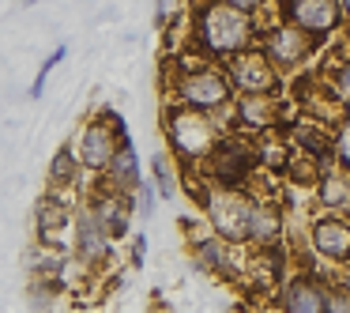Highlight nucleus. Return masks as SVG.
Masks as SVG:
<instances>
[{
    "mask_svg": "<svg viewBox=\"0 0 350 313\" xmlns=\"http://www.w3.org/2000/svg\"><path fill=\"white\" fill-rule=\"evenodd\" d=\"M189 38L196 46L200 57H215V61H226V57L241 53L252 46L256 38V23H252L249 12L234 8V4H222V0H200L192 8V23H189Z\"/></svg>",
    "mask_w": 350,
    "mask_h": 313,
    "instance_id": "obj_1",
    "label": "nucleus"
},
{
    "mask_svg": "<svg viewBox=\"0 0 350 313\" xmlns=\"http://www.w3.org/2000/svg\"><path fill=\"white\" fill-rule=\"evenodd\" d=\"M162 132H166L174 159L185 162V166L204 162L211 155V147L219 144V121L211 114H204V110H192L174 99L162 106Z\"/></svg>",
    "mask_w": 350,
    "mask_h": 313,
    "instance_id": "obj_2",
    "label": "nucleus"
},
{
    "mask_svg": "<svg viewBox=\"0 0 350 313\" xmlns=\"http://www.w3.org/2000/svg\"><path fill=\"white\" fill-rule=\"evenodd\" d=\"M166 91L174 102H185V106L204 110V114H219L234 102V87H230L226 72L215 68V64H177V68H170Z\"/></svg>",
    "mask_w": 350,
    "mask_h": 313,
    "instance_id": "obj_3",
    "label": "nucleus"
},
{
    "mask_svg": "<svg viewBox=\"0 0 350 313\" xmlns=\"http://www.w3.org/2000/svg\"><path fill=\"white\" fill-rule=\"evenodd\" d=\"M129 140V125L117 110H102V114L87 117L79 125V132L72 136V151H76L79 170L87 174H106V166L113 162V155L121 151V144Z\"/></svg>",
    "mask_w": 350,
    "mask_h": 313,
    "instance_id": "obj_4",
    "label": "nucleus"
},
{
    "mask_svg": "<svg viewBox=\"0 0 350 313\" xmlns=\"http://www.w3.org/2000/svg\"><path fill=\"white\" fill-rule=\"evenodd\" d=\"M204 215L211 223V230L230 245L249 242V227H252V212H256V200L241 189V185H211L204 192Z\"/></svg>",
    "mask_w": 350,
    "mask_h": 313,
    "instance_id": "obj_5",
    "label": "nucleus"
},
{
    "mask_svg": "<svg viewBox=\"0 0 350 313\" xmlns=\"http://www.w3.org/2000/svg\"><path fill=\"white\" fill-rule=\"evenodd\" d=\"M72 253H76V260L87 272L106 268L109 257H113V238L98 227V219L87 208V200H79V208L72 212Z\"/></svg>",
    "mask_w": 350,
    "mask_h": 313,
    "instance_id": "obj_6",
    "label": "nucleus"
},
{
    "mask_svg": "<svg viewBox=\"0 0 350 313\" xmlns=\"http://www.w3.org/2000/svg\"><path fill=\"white\" fill-rule=\"evenodd\" d=\"M222 72L237 95H275V87H279V68L267 61L264 49H241V53L226 57Z\"/></svg>",
    "mask_w": 350,
    "mask_h": 313,
    "instance_id": "obj_7",
    "label": "nucleus"
},
{
    "mask_svg": "<svg viewBox=\"0 0 350 313\" xmlns=\"http://www.w3.org/2000/svg\"><path fill=\"white\" fill-rule=\"evenodd\" d=\"M83 200H87V208L94 212L98 227L106 230V234L113 238V242H121V238L129 234L132 215H136V208H132V192H121V189H113V185L98 181Z\"/></svg>",
    "mask_w": 350,
    "mask_h": 313,
    "instance_id": "obj_8",
    "label": "nucleus"
},
{
    "mask_svg": "<svg viewBox=\"0 0 350 313\" xmlns=\"http://www.w3.org/2000/svg\"><path fill=\"white\" fill-rule=\"evenodd\" d=\"M256 166V151L241 140H219L204 159V170L215 185H241Z\"/></svg>",
    "mask_w": 350,
    "mask_h": 313,
    "instance_id": "obj_9",
    "label": "nucleus"
},
{
    "mask_svg": "<svg viewBox=\"0 0 350 313\" xmlns=\"http://www.w3.org/2000/svg\"><path fill=\"white\" fill-rule=\"evenodd\" d=\"M312 49H317V38L305 34L301 27L286 23V19H282L279 27H271L267 38H264V53L275 68H301L312 57Z\"/></svg>",
    "mask_w": 350,
    "mask_h": 313,
    "instance_id": "obj_10",
    "label": "nucleus"
},
{
    "mask_svg": "<svg viewBox=\"0 0 350 313\" xmlns=\"http://www.w3.org/2000/svg\"><path fill=\"white\" fill-rule=\"evenodd\" d=\"M282 19L301 27L312 38H327L332 31H339L342 8L339 0H282Z\"/></svg>",
    "mask_w": 350,
    "mask_h": 313,
    "instance_id": "obj_11",
    "label": "nucleus"
},
{
    "mask_svg": "<svg viewBox=\"0 0 350 313\" xmlns=\"http://www.w3.org/2000/svg\"><path fill=\"white\" fill-rule=\"evenodd\" d=\"M72 212H76V208H68V200L53 189L38 200V208H34V230H38V242L46 245V249H57V245H61V230L72 227Z\"/></svg>",
    "mask_w": 350,
    "mask_h": 313,
    "instance_id": "obj_12",
    "label": "nucleus"
},
{
    "mask_svg": "<svg viewBox=\"0 0 350 313\" xmlns=\"http://www.w3.org/2000/svg\"><path fill=\"white\" fill-rule=\"evenodd\" d=\"M234 121L241 129H252V132L275 129V121H279V102H275V95H237Z\"/></svg>",
    "mask_w": 350,
    "mask_h": 313,
    "instance_id": "obj_13",
    "label": "nucleus"
},
{
    "mask_svg": "<svg viewBox=\"0 0 350 313\" xmlns=\"http://www.w3.org/2000/svg\"><path fill=\"white\" fill-rule=\"evenodd\" d=\"M102 181L113 185V189H121V192H136V185L144 181V162H139V151H136L132 140H124V144H121V151H117L113 162L106 166Z\"/></svg>",
    "mask_w": 350,
    "mask_h": 313,
    "instance_id": "obj_14",
    "label": "nucleus"
},
{
    "mask_svg": "<svg viewBox=\"0 0 350 313\" xmlns=\"http://www.w3.org/2000/svg\"><path fill=\"white\" fill-rule=\"evenodd\" d=\"M312 245H317V253L327 260H350V223L335 219V215L320 219L317 227H312Z\"/></svg>",
    "mask_w": 350,
    "mask_h": 313,
    "instance_id": "obj_15",
    "label": "nucleus"
},
{
    "mask_svg": "<svg viewBox=\"0 0 350 313\" xmlns=\"http://www.w3.org/2000/svg\"><path fill=\"white\" fill-rule=\"evenodd\" d=\"M282 310L286 313H324V287L309 275H297L282 287Z\"/></svg>",
    "mask_w": 350,
    "mask_h": 313,
    "instance_id": "obj_16",
    "label": "nucleus"
},
{
    "mask_svg": "<svg viewBox=\"0 0 350 313\" xmlns=\"http://www.w3.org/2000/svg\"><path fill=\"white\" fill-rule=\"evenodd\" d=\"M192 257H196L200 272H234V260H230V242H222L219 234H204L192 242Z\"/></svg>",
    "mask_w": 350,
    "mask_h": 313,
    "instance_id": "obj_17",
    "label": "nucleus"
},
{
    "mask_svg": "<svg viewBox=\"0 0 350 313\" xmlns=\"http://www.w3.org/2000/svg\"><path fill=\"white\" fill-rule=\"evenodd\" d=\"M332 166V155H309V151H290L286 174L294 177V185H317L324 177V170Z\"/></svg>",
    "mask_w": 350,
    "mask_h": 313,
    "instance_id": "obj_18",
    "label": "nucleus"
},
{
    "mask_svg": "<svg viewBox=\"0 0 350 313\" xmlns=\"http://www.w3.org/2000/svg\"><path fill=\"white\" fill-rule=\"evenodd\" d=\"M317 192H320V204H324L327 212L347 208L350 204V174H347V170H342V174H335V170L327 166L324 177L317 181Z\"/></svg>",
    "mask_w": 350,
    "mask_h": 313,
    "instance_id": "obj_19",
    "label": "nucleus"
},
{
    "mask_svg": "<svg viewBox=\"0 0 350 313\" xmlns=\"http://www.w3.org/2000/svg\"><path fill=\"white\" fill-rule=\"evenodd\" d=\"M279 230H282V215L275 212L271 204H256V212H252V227H249V242L275 245L279 242Z\"/></svg>",
    "mask_w": 350,
    "mask_h": 313,
    "instance_id": "obj_20",
    "label": "nucleus"
},
{
    "mask_svg": "<svg viewBox=\"0 0 350 313\" xmlns=\"http://www.w3.org/2000/svg\"><path fill=\"white\" fill-rule=\"evenodd\" d=\"M79 162H76V151L72 147H61V151L53 155V162H49V189L53 192H64V189H72V185L79 181Z\"/></svg>",
    "mask_w": 350,
    "mask_h": 313,
    "instance_id": "obj_21",
    "label": "nucleus"
},
{
    "mask_svg": "<svg viewBox=\"0 0 350 313\" xmlns=\"http://www.w3.org/2000/svg\"><path fill=\"white\" fill-rule=\"evenodd\" d=\"M332 136H327L324 125H312V121H301L294 125V151H309V155H332Z\"/></svg>",
    "mask_w": 350,
    "mask_h": 313,
    "instance_id": "obj_22",
    "label": "nucleus"
},
{
    "mask_svg": "<svg viewBox=\"0 0 350 313\" xmlns=\"http://www.w3.org/2000/svg\"><path fill=\"white\" fill-rule=\"evenodd\" d=\"M151 181L162 200H177V174L170 166V155H154L151 159Z\"/></svg>",
    "mask_w": 350,
    "mask_h": 313,
    "instance_id": "obj_23",
    "label": "nucleus"
},
{
    "mask_svg": "<svg viewBox=\"0 0 350 313\" xmlns=\"http://www.w3.org/2000/svg\"><path fill=\"white\" fill-rule=\"evenodd\" d=\"M256 159L264 162L267 170H286V162H290V147H286V144H279V140H264V144H260V151H256Z\"/></svg>",
    "mask_w": 350,
    "mask_h": 313,
    "instance_id": "obj_24",
    "label": "nucleus"
},
{
    "mask_svg": "<svg viewBox=\"0 0 350 313\" xmlns=\"http://www.w3.org/2000/svg\"><path fill=\"white\" fill-rule=\"evenodd\" d=\"M154 200H159V189H154L151 177H144V181L136 185V192H132V208H136V215H151Z\"/></svg>",
    "mask_w": 350,
    "mask_h": 313,
    "instance_id": "obj_25",
    "label": "nucleus"
},
{
    "mask_svg": "<svg viewBox=\"0 0 350 313\" xmlns=\"http://www.w3.org/2000/svg\"><path fill=\"white\" fill-rule=\"evenodd\" d=\"M64 57H68V46H57L53 53H49L46 61H42V72H38V79H34V87H31V95H34V99H42V91H46V79L53 76V68L64 61Z\"/></svg>",
    "mask_w": 350,
    "mask_h": 313,
    "instance_id": "obj_26",
    "label": "nucleus"
},
{
    "mask_svg": "<svg viewBox=\"0 0 350 313\" xmlns=\"http://www.w3.org/2000/svg\"><path fill=\"white\" fill-rule=\"evenodd\" d=\"M324 313H350V287H327L324 290Z\"/></svg>",
    "mask_w": 350,
    "mask_h": 313,
    "instance_id": "obj_27",
    "label": "nucleus"
},
{
    "mask_svg": "<svg viewBox=\"0 0 350 313\" xmlns=\"http://www.w3.org/2000/svg\"><path fill=\"white\" fill-rule=\"evenodd\" d=\"M335 159H339V166L350 174V117H342V129H339V136H335Z\"/></svg>",
    "mask_w": 350,
    "mask_h": 313,
    "instance_id": "obj_28",
    "label": "nucleus"
},
{
    "mask_svg": "<svg viewBox=\"0 0 350 313\" xmlns=\"http://www.w3.org/2000/svg\"><path fill=\"white\" fill-rule=\"evenodd\" d=\"M332 87H335V95H339V99L350 106V61H342L339 68H335V76H332Z\"/></svg>",
    "mask_w": 350,
    "mask_h": 313,
    "instance_id": "obj_29",
    "label": "nucleus"
},
{
    "mask_svg": "<svg viewBox=\"0 0 350 313\" xmlns=\"http://www.w3.org/2000/svg\"><path fill=\"white\" fill-rule=\"evenodd\" d=\"M222 4H234V8H241V12H249V16H256V12L264 8L267 0H222Z\"/></svg>",
    "mask_w": 350,
    "mask_h": 313,
    "instance_id": "obj_30",
    "label": "nucleus"
},
{
    "mask_svg": "<svg viewBox=\"0 0 350 313\" xmlns=\"http://www.w3.org/2000/svg\"><path fill=\"white\" fill-rule=\"evenodd\" d=\"M154 23L159 27L170 23V0H154Z\"/></svg>",
    "mask_w": 350,
    "mask_h": 313,
    "instance_id": "obj_31",
    "label": "nucleus"
},
{
    "mask_svg": "<svg viewBox=\"0 0 350 313\" xmlns=\"http://www.w3.org/2000/svg\"><path fill=\"white\" fill-rule=\"evenodd\" d=\"M144 245H147V238L139 234L136 245H132V268H144Z\"/></svg>",
    "mask_w": 350,
    "mask_h": 313,
    "instance_id": "obj_32",
    "label": "nucleus"
},
{
    "mask_svg": "<svg viewBox=\"0 0 350 313\" xmlns=\"http://www.w3.org/2000/svg\"><path fill=\"white\" fill-rule=\"evenodd\" d=\"M339 8H342V16L350 19V0H339Z\"/></svg>",
    "mask_w": 350,
    "mask_h": 313,
    "instance_id": "obj_33",
    "label": "nucleus"
}]
</instances>
